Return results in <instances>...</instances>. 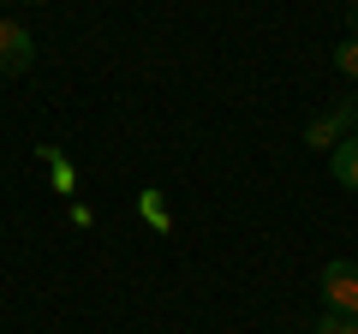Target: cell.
<instances>
[{"mask_svg": "<svg viewBox=\"0 0 358 334\" xmlns=\"http://www.w3.org/2000/svg\"><path fill=\"white\" fill-rule=\"evenodd\" d=\"M352 131H358V108H352V96H346V102L322 108V114H317V119L305 126V143H310V150H322V143L334 150V143H346Z\"/></svg>", "mask_w": 358, "mask_h": 334, "instance_id": "cell-2", "label": "cell"}, {"mask_svg": "<svg viewBox=\"0 0 358 334\" xmlns=\"http://www.w3.org/2000/svg\"><path fill=\"white\" fill-rule=\"evenodd\" d=\"M30 6H42V0H30Z\"/></svg>", "mask_w": 358, "mask_h": 334, "instance_id": "cell-11", "label": "cell"}, {"mask_svg": "<svg viewBox=\"0 0 358 334\" xmlns=\"http://www.w3.org/2000/svg\"><path fill=\"white\" fill-rule=\"evenodd\" d=\"M352 108H358V90H352Z\"/></svg>", "mask_w": 358, "mask_h": 334, "instance_id": "cell-10", "label": "cell"}, {"mask_svg": "<svg viewBox=\"0 0 358 334\" xmlns=\"http://www.w3.org/2000/svg\"><path fill=\"white\" fill-rule=\"evenodd\" d=\"M138 209H143V221H150V227H155V233H167V227H173V215H167V197H162V191H155V185H150V191H143V197H138Z\"/></svg>", "mask_w": 358, "mask_h": 334, "instance_id": "cell-5", "label": "cell"}, {"mask_svg": "<svg viewBox=\"0 0 358 334\" xmlns=\"http://www.w3.org/2000/svg\"><path fill=\"white\" fill-rule=\"evenodd\" d=\"M0 6H6V0H0Z\"/></svg>", "mask_w": 358, "mask_h": 334, "instance_id": "cell-12", "label": "cell"}, {"mask_svg": "<svg viewBox=\"0 0 358 334\" xmlns=\"http://www.w3.org/2000/svg\"><path fill=\"white\" fill-rule=\"evenodd\" d=\"M317 334H358V317H334V310H322Z\"/></svg>", "mask_w": 358, "mask_h": 334, "instance_id": "cell-8", "label": "cell"}, {"mask_svg": "<svg viewBox=\"0 0 358 334\" xmlns=\"http://www.w3.org/2000/svg\"><path fill=\"white\" fill-rule=\"evenodd\" d=\"M42 161L54 167V191H72V161H66V155L54 150V143H42Z\"/></svg>", "mask_w": 358, "mask_h": 334, "instance_id": "cell-6", "label": "cell"}, {"mask_svg": "<svg viewBox=\"0 0 358 334\" xmlns=\"http://www.w3.org/2000/svg\"><path fill=\"white\" fill-rule=\"evenodd\" d=\"M322 310L358 317V263H346V257L322 263Z\"/></svg>", "mask_w": 358, "mask_h": 334, "instance_id": "cell-1", "label": "cell"}, {"mask_svg": "<svg viewBox=\"0 0 358 334\" xmlns=\"http://www.w3.org/2000/svg\"><path fill=\"white\" fill-rule=\"evenodd\" d=\"M329 167H334V180L346 185V191H358V131L346 143H334L329 150Z\"/></svg>", "mask_w": 358, "mask_h": 334, "instance_id": "cell-4", "label": "cell"}, {"mask_svg": "<svg viewBox=\"0 0 358 334\" xmlns=\"http://www.w3.org/2000/svg\"><path fill=\"white\" fill-rule=\"evenodd\" d=\"M334 72H346V78H358V36H346L341 48H334Z\"/></svg>", "mask_w": 358, "mask_h": 334, "instance_id": "cell-7", "label": "cell"}, {"mask_svg": "<svg viewBox=\"0 0 358 334\" xmlns=\"http://www.w3.org/2000/svg\"><path fill=\"white\" fill-rule=\"evenodd\" d=\"M346 30H352V36H358V0H352V6H346Z\"/></svg>", "mask_w": 358, "mask_h": 334, "instance_id": "cell-9", "label": "cell"}, {"mask_svg": "<svg viewBox=\"0 0 358 334\" xmlns=\"http://www.w3.org/2000/svg\"><path fill=\"white\" fill-rule=\"evenodd\" d=\"M36 66V36L18 18H0V78H18Z\"/></svg>", "mask_w": 358, "mask_h": 334, "instance_id": "cell-3", "label": "cell"}]
</instances>
